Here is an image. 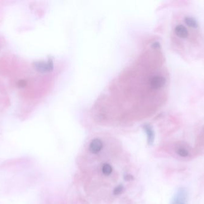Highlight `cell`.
Returning a JSON list of instances; mask_svg holds the SVG:
<instances>
[{
  "mask_svg": "<svg viewBox=\"0 0 204 204\" xmlns=\"http://www.w3.org/2000/svg\"><path fill=\"white\" fill-rule=\"evenodd\" d=\"M187 198V193L185 189L180 188L172 199L171 204H185L186 200Z\"/></svg>",
  "mask_w": 204,
  "mask_h": 204,
  "instance_id": "obj_2",
  "label": "cell"
},
{
  "mask_svg": "<svg viewBox=\"0 0 204 204\" xmlns=\"http://www.w3.org/2000/svg\"><path fill=\"white\" fill-rule=\"evenodd\" d=\"M177 153L179 156L183 157H187L189 155V152L187 151V150H186L183 147H180L179 148H178V150H177Z\"/></svg>",
  "mask_w": 204,
  "mask_h": 204,
  "instance_id": "obj_5",
  "label": "cell"
},
{
  "mask_svg": "<svg viewBox=\"0 0 204 204\" xmlns=\"http://www.w3.org/2000/svg\"><path fill=\"white\" fill-rule=\"evenodd\" d=\"M174 33L176 36L181 39H186L189 36V30L185 26L182 24L176 25L174 29Z\"/></svg>",
  "mask_w": 204,
  "mask_h": 204,
  "instance_id": "obj_3",
  "label": "cell"
},
{
  "mask_svg": "<svg viewBox=\"0 0 204 204\" xmlns=\"http://www.w3.org/2000/svg\"><path fill=\"white\" fill-rule=\"evenodd\" d=\"M184 22L187 26L192 29H198L199 28V24L196 19L193 17L187 16L184 18Z\"/></svg>",
  "mask_w": 204,
  "mask_h": 204,
  "instance_id": "obj_4",
  "label": "cell"
},
{
  "mask_svg": "<svg viewBox=\"0 0 204 204\" xmlns=\"http://www.w3.org/2000/svg\"></svg>",
  "mask_w": 204,
  "mask_h": 204,
  "instance_id": "obj_7",
  "label": "cell"
},
{
  "mask_svg": "<svg viewBox=\"0 0 204 204\" xmlns=\"http://www.w3.org/2000/svg\"><path fill=\"white\" fill-rule=\"evenodd\" d=\"M34 67L37 71L39 72H47L53 70V63L51 61H38L35 62Z\"/></svg>",
  "mask_w": 204,
  "mask_h": 204,
  "instance_id": "obj_1",
  "label": "cell"
},
{
  "mask_svg": "<svg viewBox=\"0 0 204 204\" xmlns=\"http://www.w3.org/2000/svg\"><path fill=\"white\" fill-rule=\"evenodd\" d=\"M25 85H26V82L24 80L19 82V86H20L21 87H24V86H25Z\"/></svg>",
  "mask_w": 204,
  "mask_h": 204,
  "instance_id": "obj_6",
  "label": "cell"
}]
</instances>
